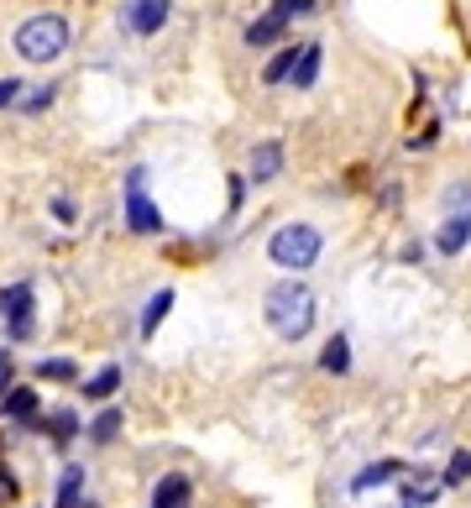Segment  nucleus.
<instances>
[{
	"label": "nucleus",
	"mask_w": 471,
	"mask_h": 508,
	"mask_svg": "<svg viewBox=\"0 0 471 508\" xmlns=\"http://www.w3.org/2000/svg\"><path fill=\"white\" fill-rule=\"evenodd\" d=\"M278 168H283V147H278V142H262V147L251 152V184L278 178Z\"/></svg>",
	"instance_id": "nucleus-9"
},
{
	"label": "nucleus",
	"mask_w": 471,
	"mask_h": 508,
	"mask_svg": "<svg viewBox=\"0 0 471 508\" xmlns=\"http://www.w3.org/2000/svg\"><path fill=\"white\" fill-rule=\"evenodd\" d=\"M289 68H294V48H283V53L273 58V63H267V74H262V79H267V84H278V79H289Z\"/></svg>",
	"instance_id": "nucleus-21"
},
{
	"label": "nucleus",
	"mask_w": 471,
	"mask_h": 508,
	"mask_svg": "<svg viewBox=\"0 0 471 508\" xmlns=\"http://www.w3.org/2000/svg\"><path fill=\"white\" fill-rule=\"evenodd\" d=\"M320 53H325L320 43H304V48H294V68H289V74H294V90H309V84L320 79Z\"/></svg>",
	"instance_id": "nucleus-7"
},
{
	"label": "nucleus",
	"mask_w": 471,
	"mask_h": 508,
	"mask_svg": "<svg viewBox=\"0 0 471 508\" xmlns=\"http://www.w3.org/2000/svg\"><path fill=\"white\" fill-rule=\"evenodd\" d=\"M320 246H325V236H320L314 226H304V221H294V226L273 231L267 257H273L283 273H304V268H314V262H320Z\"/></svg>",
	"instance_id": "nucleus-3"
},
{
	"label": "nucleus",
	"mask_w": 471,
	"mask_h": 508,
	"mask_svg": "<svg viewBox=\"0 0 471 508\" xmlns=\"http://www.w3.org/2000/svg\"><path fill=\"white\" fill-rule=\"evenodd\" d=\"M309 11H314V0H278V5H273L278 21H294V16H309Z\"/></svg>",
	"instance_id": "nucleus-22"
},
{
	"label": "nucleus",
	"mask_w": 471,
	"mask_h": 508,
	"mask_svg": "<svg viewBox=\"0 0 471 508\" xmlns=\"http://www.w3.org/2000/svg\"><path fill=\"white\" fill-rule=\"evenodd\" d=\"M11 372H16V367H11V356L0 351V394H11Z\"/></svg>",
	"instance_id": "nucleus-26"
},
{
	"label": "nucleus",
	"mask_w": 471,
	"mask_h": 508,
	"mask_svg": "<svg viewBox=\"0 0 471 508\" xmlns=\"http://www.w3.org/2000/svg\"><path fill=\"white\" fill-rule=\"evenodd\" d=\"M126 226L136 231V236H152V231L163 226L158 221V205L147 199V168L126 173Z\"/></svg>",
	"instance_id": "nucleus-4"
},
{
	"label": "nucleus",
	"mask_w": 471,
	"mask_h": 508,
	"mask_svg": "<svg viewBox=\"0 0 471 508\" xmlns=\"http://www.w3.org/2000/svg\"><path fill=\"white\" fill-rule=\"evenodd\" d=\"M174 309V288H163V293H152L147 299V315H142V336H152L158 325H163V315Z\"/></svg>",
	"instance_id": "nucleus-12"
},
{
	"label": "nucleus",
	"mask_w": 471,
	"mask_h": 508,
	"mask_svg": "<svg viewBox=\"0 0 471 508\" xmlns=\"http://www.w3.org/2000/svg\"><path fill=\"white\" fill-rule=\"evenodd\" d=\"M16 53L27 58V63H53V58H63L68 53V21L53 16V11L27 16V21L16 27Z\"/></svg>",
	"instance_id": "nucleus-2"
},
{
	"label": "nucleus",
	"mask_w": 471,
	"mask_h": 508,
	"mask_svg": "<svg viewBox=\"0 0 471 508\" xmlns=\"http://www.w3.org/2000/svg\"><path fill=\"white\" fill-rule=\"evenodd\" d=\"M320 367H325V372H346V367H351V340H346V336H336L330 346H325Z\"/></svg>",
	"instance_id": "nucleus-15"
},
{
	"label": "nucleus",
	"mask_w": 471,
	"mask_h": 508,
	"mask_svg": "<svg viewBox=\"0 0 471 508\" xmlns=\"http://www.w3.org/2000/svg\"><path fill=\"white\" fill-rule=\"evenodd\" d=\"M388 477H398V461H377V466H367V472L356 477V493H367L372 482H388Z\"/></svg>",
	"instance_id": "nucleus-19"
},
{
	"label": "nucleus",
	"mask_w": 471,
	"mask_h": 508,
	"mask_svg": "<svg viewBox=\"0 0 471 508\" xmlns=\"http://www.w3.org/2000/svg\"><path fill=\"white\" fill-rule=\"evenodd\" d=\"M79 493H84V466H63V477H58V508H79Z\"/></svg>",
	"instance_id": "nucleus-11"
},
{
	"label": "nucleus",
	"mask_w": 471,
	"mask_h": 508,
	"mask_svg": "<svg viewBox=\"0 0 471 508\" xmlns=\"http://www.w3.org/2000/svg\"><path fill=\"white\" fill-rule=\"evenodd\" d=\"M0 309H5L11 340L32 336V283H11V288H0Z\"/></svg>",
	"instance_id": "nucleus-6"
},
{
	"label": "nucleus",
	"mask_w": 471,
	"mask_h": 508,
	"mask_svg": "<svg viewBox=\"0 0 471 508\" xmlns=\"http://www.w3.org/2000/svg\"><path fill=\"white\" fill-rule=\"evenodd\" d=\"M267 325H273L283 340H304L314 331V293L294 278L278 283V288H267Z\"/></svg>",
	"instance_id": "nucleus-1"
},
{
	"label": "nucleus",
	"mask_w": 471,
	"mask_h": 508,
	"mask_svg": "<svg viewBox=\"0 0 471 508\" xmlns=\"http://www.w3.org/2000/svg\"><path fill=\"white\" fill-rule=\"evenodd\" d=\"M152 508H189V477L168 472L158 488H152Z\"/></svg>",
	"instance_id": "nucleus-8"
},
{
	"label": "nucleus",
	"mask_w": 471,
	"mask_h": 508,
	"mask_svg": "<svg viewBox=\"0 0 471 508\" xmlns=\"http://www.w3.org/2000/svg\"><path fill=\"white\" fill-rule=\"evenodd\" d=\"M16 95H21V84H16V79H0V111L16 106Z\"/></svg>",
	"instance_id": "nucleus-25"
},
{
	"label": "nucleus",
	"mask_w": 471,
	"mask_h": 508,
	"mask_svg": "<svg viewBox=\"0 0 471 508\" xmlns=\"http://www.w3.org/2000/svg\"><path fill=\"white\" fill-rule=\"evenodd\" d=\"M48 430H53V441H58V446H68V441H73V430H79L73 409H53V414H48Z\"/></svg>",
	"instance_id": "nucleus-17"
},
{
	"label": "nucleus",
	"mask_w": 471,
	"mask_h": 508,
	"mask_svg": "<svg viewBox=\"0 0 471 508\" xmlns=\"http://www.w3.org/2000/svg\"><path fill=\"white\" fill-rule=\"evenodd\" d=\"M53 95H58V90H48V84H42V90H32V95H27V111H48V106H53Z\"/></svg>",
	"instance_id": "nucleus-24"
},
{
	"label": "nucleus",
	"mask_w": 471,
	"mask_h": 508,
	"mask_svg": "<svg viewBox=\"0 0 471 508\" xmlns=\"http://www.w3.org/2000/svg\"><path fill=\"white\" fill-rule=\"evenodd\" d=\"M37 372H42V378H53V383H68V378H73V362H68V356H53V362H42Z\"/></svg>",
	"instance_id": "nucleus-23"
},
{
	"label": "nucleus",
	"mask_w": 471,
	"mask_h": 508,
	"mask_svg": "<svg viewBox=\"0 0 471 508\" xmlns=\"http://www.w3.org/2000/svg\"><path fill=\"white\" fill-rule=\"evenodd\" d=\"M467 477H471V456L456 451V456H451V466H445V482H451V488H461Z\"/></svg>",
	"instance_id": "nucleus-20"
},
{
	"label": "nucleus",
	"mask_w": 471,
	"mask_h": 508,
	"mask_svg": "<svg viewBox=\"0 0 471 508\" xmlns=\"http://www.w3.org/2000/svg\"><path fill=\"white\" fill-rule=\"evenodd\" d=\"M116 388H120V367H100V372L84 383V394H89V398H111Z\"/></svg>",
	"instance_id": "nucleus-16"
},
{
	"label": "nucleus",
	"mask_w": 471,
	"mask_h": 508,
	"mask_svg": "<svg viewBox=\"0 0 471 508\" xmlns=\"http://www.w3.org/2000/svg\"><path fill=\"white\" fill-rule=\"evenodd\" d=\"M278 32H283V21L267 11L262 21H251V27H246V43H251V48H267V43H278Z\"/></svg>",
	"instance_id": "nucleus-14"
},
{
	"label": "nucleus",
	"mask_w": 471,
	"mask_h": 508,
	"mask_svg": "<svg viewBox=\"0 0 471 508\" xmlns=\"http://www.w3.org/2000/svg\"><path fill=\"white\" fill-rule=\"evenodd\" d=\"M116 430H120V409H105V414L89 425V441H100V446H105V441H116Z\"/></svg>",
	"instance_id": "nucleus-18"
},
{
	"label": "nucleus",
	"mask_w": 471,
	"mask_h": 508,
	"mask_svg": "<svg viewBox=\"0 0 471 508\" xmlns=\"http://www.w3.org/2000/svg\"><path fill=\"white\" fill-rule=\"evenodd\" d=\"M168 11H174V0H126L120 5V27L131 37H152V32L168 27Z\"/></svg>",
	"instance_id": "nucleus-5"
},
{
	"label": "nucleus",
	"mask_w": 471,
	"mask_h": 508,
	"mask_svg": "<svg viewBox=\"0 0 471 508\" xmlns=\"http://www.w3.org/2000/svg\"><path fill=\"white\" fill-rule=\"evenodd\" d=\"M84 508H95V504H84Z\"/></svg>",
	"instance_id": "nucleus-27"
},
{
	"label": "nucleus",
	"mask_w": 471,
	"mask_h": 508,
	"mask_svg": "<svg viewBox=\"0 0 471 508\" xmlns=\"http://www.w3.org/2000/svg\"><path fill=\"white\" fill-rule=\"evenodd\" d=\"M0 409H5V419H32V414H37V394H32V388H11Z\"/></svg>",
	"instance_id": "nucleus-13"
},
{
	"label": "nucleus",
	"mask_w": 471,
	"mask_h": 508,
	"mask_svg": "<svg viewBox=\"0 0 471 508\" xmlns=\"http://www.w3.org/2000/svg\"><path fill=\"white\" fill-rule=\"evenodd\" d=\"M467 236H471V226H467V210H461V215H451V221H445V231H440V252H445V257L467 252Z\"/></svg>",
	"instance_id": "nucleus-10"
}]
</instances>
